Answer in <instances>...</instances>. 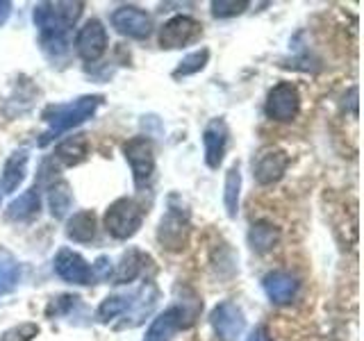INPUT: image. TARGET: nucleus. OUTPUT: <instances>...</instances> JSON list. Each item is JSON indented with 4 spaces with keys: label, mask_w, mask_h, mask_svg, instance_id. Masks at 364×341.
Segmentation results:
<instances>
[{
    "label": "nucleus",
    "mask_w": 364,
    "mask_h": 341,
    "mask_svg": "<svg viewBox=\"0 0 364 341\" xmlns=\"http://www.w3.org/2000/svg\"><path fill=\"white\" fill-rule=\"evenodd\" d=\"M105 102V98L94 94V96H80L71 102H60V105H48L43 109V121H46V132L41 134L39 146H48L50 141H55L57 136H62L64 132L77 128L85 121H89L94 114L98 112V107Z\"/></svg>",
    "instance_id": "obj_1"
},
{
    "label": "nucleus",
    "mask_w": 364,
    "mask_h": 341,
    "mask_svg": "<svg viewBox=\"0 0 364 341\" xmlns=\"http://www.w3.org/2000/svg\"><path fill=\"white\" fill-rule=\"evenodd\" d=\"M200 310H203V303L198 298L182 301V303L166 307L164 312H159L153 318L151 328L146 330L144 341H171L176 337L178 330H185L196 321Z\"/></svg>",
    "instance_id": "obj_2"
},
{
    "label": "nucleus",
    "mask_w": 364,
    "mask_h": 341,
    "mask_svg": "<svg viewBox=\"0 0 364 341\" xmlns=\"http://www.w3.org/2000/svg\"><path fill=\"white\" fill-rule=\"evenodd\" d=\"M85 3H39L34 5L32 21L41 30V37H66L68 28L82 16Z\"/></svg>",
    "instance_id": "obj_3"
},
{
    "label": "nucleus",
    "mask_w": 364,
    "mask_h": 341,
    "mask_svg": "<svg viewBox=\"0 0 364 341\" xmlns=\"http://www.w3.org/2000/svg\"><path fill=\"white\" fill-rule=\"evenodd\" d=\"M146 219V210L139 200L134 198H117L107 212H105V230L119 239V242H128L132 239Z\"/></svg>",
    "instance_id": "obj_4"
},
{
    "label": "nucleus",
    "mask_w": 364,
    "mask_h": 341,
    "mask_svg": "<svg viewBox=\"0 0 364 341\" xmlns=\"http://www.w3.org/2000/svg\"><path fill=\"white\" fill-rule=\"evenodd\" d=\"M189 239V210L178 196L168 198V207L157 227V242L166 250H182Z\"/></svg>",
    "instance_id": "obj_5"
},
{
    "label": "nucleus",
    "mask_w": 364,
    "mask_h": 341,
    "mask_svg": "<svg viewBox=\"0 0 364 341\" xmlns=\"http://www.w3.org/2000/svg\"><path fill=\"white\" fill-rule=\"evenodd\" d=\"M125 162L130 164L134 187L141 189L153 180L155 173V146L148 136H132L123 144Z\"/></svg>",
    "instance_id": "obj_6"
},
{
    "label": "nucleus",
    "mask_w": 364,
    "mask_h": 341,
    "mask_svg": "<svg viewBox=\"0 0 364 341\" xmlns=\"http://www.w3.org/2000/svg\"><path fill=\"white\" fill-rule=\"evenodd\" d=\"M264 112L271 121L278 123H289L299 117L301 112V94L291 82H280L276 85L267 96Z\"/></svg>",
    "instance_id": "obj_7"
},
{
    "label": "nucleus",
    "mask_w": 364,
    "mask_h": 341,
    "mask_svg": "<svg viewBox=\"0 0 364 341\" xmlns=\"http://www.w3.org/2000/svg\"><path fill=\"white\" fill-rule=\"evenodd\" d=\"M210 323H212V330L219 341H237L246 330V316L237 303L223 301L212 310Z\"/></svg>",
    "instance_id": "obj_8"
},
{
    "label": "nucleus",
    "mask_w": 364,
    "mask_h": 341,
    "mask_svg": "<svg viewBox=\"0 0 364 341\" xmlns=\"http://www.w3.org/2000/svg\"><path fill=\"white\" fill-rule=\"evenodd\" d=\"M203 34V26L191 16H173L168 18L162 30H159V45L164 50H178V48H185V45L198 41Z\"/></svg>",
    "instance_id": "obj_9"
},
{
    "label": "nucleus",
    "mask_w": 364,
    "mask_h": 341,
    "mask_svg": "<svg viewBox=\"0 0 364 341\" xmlns=\"http://www.w3.org/2000/svg\"><path fill=\"white\" fill-rule=\"evenodd\" d=\"M112 28L128 39L144 41L151 37V32H153V18H151V14H146V11L139 7L123 5L119 9H114Z\"/></svg>",
    "instance_id": "obj_10"
},
{
    "label": "nucleus",
    "mask_w": 364,
    "mask_h": 341,
    "mask_svg": "<svg viewBox=\"0 0 364 341\" xmlns=\"http://www.w3.org/2000/svg\"><path fill=\"white\" fill-rule=\"evenodd\" d=\"M107 30L102 26V21L89 18L75 34V53L85 62H98L107 50Z\"/></svg>",
    "instance_id": "obj_11"
},
{
    "label": "nucleus",
    "mask_w": 364,
    "mask_h": 341,
    "mask_svg": "<svg viewBox=\"0 0 364 341\" xmlns=\"http://www.w3.org/2000/svg\"><path fill=\"white\" fill-rule=\"evenodd\" d=\"M287 168H289V155L282 148H264L253 159V178L264 187L282 180Z\"/></svg>",
    "instance_id": "obj_12"
},
{
    "label": "nucleus",
    "mask_w": 364,
    "mask_h": 341,
    "mask_svg": "<svg viewBox=\"0 0 364 341\" xmlns=\"http://www.w3.org/2000/svg\"><path fill=\"white\" fill-rule=\"evenodd\" d=\"M53 269L68 284H91L89 261L71 248H62L53 259Z\"/></svg>",
    "instance_id": "obj_13"
},
{
    "label": "nucleus",
    "mask_w": 364,
    "mask_h": 341,
    "mask_svg": "<svg viewBox=\"0 0 364 341\" xmlns=\"http://www.w3.org/2000/svg\"><path fill=\"white\" fill-rule=\"evenodd\" d=\"M228 141H230V130L223 119H212L203 130V146H205V164L210 168H219L225 151Z\"/></svg>",
    "instance_id": "obj_14"
},
{
    "label": "nucleus",
    "mask_w": 364,
    "mask_h": 341,
    "mask_svg": "<svg viewBox=\"0 0 364 341\" xmlns=\"http://www.w3.org/2000/svg\"><path fill=\"white\" fill-rule=\"evenodd\" d=\"M262 287H264L271 303L287 305V303H291L296 298L301 284L287 271H271L264 276V280H262Z\"/></svg>",
    "instance_id": "obj_15"
},
{
    "label": "nucleus",
    "mask_w": 364,
    "mask_h": 341,
    "mask_svg": "<svg viewBox=\"0 0 364 341\" xmlns=\"http://www.w3.org/2000/svg\"><path fill=\"white\" fill-rule=\"evenodd\" d=\"M132 305H134V293H114V296H107V298L98 305L96 321L102 323V325H109V323L117 321V318H121V323L117 328H123L125 318H128L130 312H132Z\"/></svg>",
    "instance_id": "obj_16"
},
{
    "label": "nucleus",
    "mask_w": 364,
    "mask_h": 341,
    "mask_svg": "<svg viewBox=\"0 0 364 341\" xmlns=\"http://www.w3.org/2000/svg\"><path fill=\"white\" fill-rule=\"evenodd\" d=\"M28 162H30L28 148H16L7 157V162L3 166V175H0V187H3L5 193H14L23 185L28 173Z\"/></svg>",
    "instance_id": "obj_17"
},
{
    "label": "nucleus",
    "mask_w": 364,
    "mask_h": 341,
    "mask_svg": "<svg viewBox=\"0 0 364 341\" xmlns=\"http://www.w3.org/2000/svg\"><path fill=\"white\" fill-rule=\"evenodd\" d=\"M89 157V139L87 134H71L55 148V159L64 166H77Z\"/></svg>",
    "instance_id": "obj_18"
},
{
    "label": "nucleus",
    "mask_w": 364,
    "mask_h": 341,
    "mask_svg": "<svg viewBox=\"0 0 364 341\" xmlns=\"http://www.w3.org/2000/svg\"><path fill=\"white\" fill-rule=\"evenodd\" d=\"M39 210H41L39 191H37V187H32V189L23 191L18 198H14V200L9 202L7 219L14 221V223H28V221H32L34 216L39 214Z\"/></svg>",
    "instance_id": "obj_19"
},
{
    "label": "nucleus",
    "mask_w": 364,
    "mask_h": 341,
    "mask_svg": "<svg viewBox=\"0 0 364 341\" xmlns=\"http://www.w3.org/2000/svg\"><path fill=\"white\" fill-rule=\"evenodd\" d=\"M146 261H151L146 253H141L139 248H130L128 253H123L121 261L117 264V271H114V284H128L132 280H136L141 276V271L146 269Z\"/></svg>",
    "instance_id": "obj_20"
},
{
    "label": "nucleus",
    "mask_w": 364,
    "mask_h": 341,
    "mask_svg": "<svg viewBox=\"0 0 364 341\" xmlns=\"http://www.w3.org/2000/svg\"><path fill=\"white\" fill-rule=\"evenodd\" d=\"M66 237L77 244H89L96 237V214L91 210L75 212L66 223Z\"/></svg>",
    "instance_id": "obj_21"
},
{
    "label": "nucleus",
    "mask_w": 364,
    "mask_h": 341,
    "mask_svg": "<svg viewBox=\"0 0 364 341\" xmlns=\"http://www.w3.org/2000/svg\"><path fill=\"white\" fill-rule=\"evenodd\" d=\"M280 242V230L269 221H257L248 230V246L255 253H269Z\"/></svg>",
    "instance_id": "obj_22"
},
{
    "label": "nucleus",
    "mask_w": 364,
    "mask_h": 341,
    "mask_svg": "<svg viewBox=\"0 0 364 341\" xmlns=\"http://www.w3.org/2000/svg\"><path fill=\"white\" fill-rule=\"evenodd\" d=\"M239 196H242V168L239 162L232 164L225 173V187H223V205L230 219H237L239 212Z\"/></svg>",
    "instance_id": "obj_23"
},
{
    "label": "nucleus",
    "mask_w": 364,
    "mask_h": 341,
    "mask_svg": "<svg viewBox=\"0 0 364 341\" xmlns=\"http://www.w3.org/2000/svg\"><path fill=\"white\" fill-rule=\"evenodd\" d=\"M73 205V189L66 180H57L48 189V207H50V216L55 219H64Z\"/></svg>",
    "instance_id": "obj_24"
},
{
    "label": "nucleus",
    "mask_w": 364,
    "mask_h": 341,
    "mask_svg": "<svg viewBox=\"0 0 364 341\" xmlns=\"http://www.w3.org/2000/svg\"><path fill=\"white\" fill-rule=\"evenodd\" d=\"M21 280V264L7 248H0V296L16 289Z\"/></svg>",
    "instance_id": "obj_25"
},
{
    "label": "nucleus",
    "mask_w": 364,
    "mask_h": 341,
    "mask_svg": "<svg viewBox=\"0 0 364 341\" xmlns=\"http://www.w3.org/2000/svg\"><path fill=\"white\" fill-rule=\"evenodd\" d=\"M210 62V50L208 48H200V50H193L189 53L185 60H182L178 66H176V71H173V77L180 80V77H189V75H196L200 73L205 66H208Z\"/></svg>",
    "instance_id": "obj_26"
},
{
    "label": "nucleus",
    "mask_w": 364,
    "mask_h": 341,
    "mask_svg": "<svg viewBox=\"0 0 364 341\" xmlns=\"http://www.w3.org/2000/svg\"><path fill=\"white\" fill-rule=\"evenodd\" d=\"M248 5L250 3H246V0H214L210 7L216 18H232V16L244 14Z\"/></svg>",
    "instance_id": "obj_27"
},
{
    "label": "nucleus",
    "mask_w": 364,
    "mask_h": 341,
    "mask_svg": "<svg viewBox=\"0 0 364 341\" xmlns=\"http://www.w3.org/2000/svg\"><path fill=\"white\" fill-rule=\"evenodd\" d=\"M37 335H39L37 323H21V325L9 328L7 332H3L0 341H32Z\"/></svg>",
    "instance_id": "obj_28"
},
{
    "label": "nucleus",
    "mask_w": 364,
    "mask_h": 341,
    "mask_svg": "<svg viewBox=\"0 0 364 341\" xmlns=\"http://www.w3.org/2000/svg\"><path fill=\"white\" fill-rule=\"evenodd\" d=\"M114 276V266H112V259L100 255L94 264H91V280H98V282H105Z\"/></svg>",
    "instance_id": "obj_29"
},
{
    "label": "nucleus",
    "mask_w": 364,
    "mask_h": 341,
    "mask_svg": "<svg viewBox=\"0 0 364 341\" xmlns=\"http://www.w3.org/2000/svg\"><path fill=\"white\" fill-rule=\"evenodd\" d=\"M246 341H273V337H271V332H269V328L257 325L255 330H250V335H248Z\"/></svg>",
    "instance_id": "obj_30"
},
{
    "label": "nucleus",
    "mask_w": 364,
    "mask_h": 341,
    "mask_svg": "<svg viewBox=\"0 0 364 341\" xmlns=\"http://www.w3.org/2000/svg\"><path fill=\"white\" fill-rule=\"evenodd\" d=\"M9 14H11V3H7V0H0V26H5Z\"/></svg>",
    "instance_id": "obj_31"
}]
</instances>
